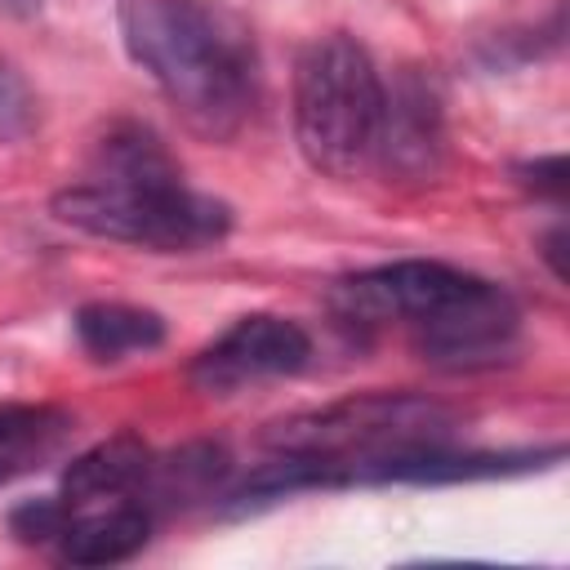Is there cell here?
Wrapping results in <instances>:
<instances>
[{
	"label": "cell",
	"instance_id": "obj_1",
	"mask_svg": "<svg viewBox=\"0 0 570 570\" xmlns=\"http://www.w3.org/2000/svg\"><path fill=\"white\" fill-rule=\"evenodd\" d=\"M125 53L156 80L183 125L236 138L258 102V45L223 0H120Z\"/></svg>",
	"mask_w": 570,
	"mask_h": 570
},
{
	"label": "cell",
	"instance_id": "obj_2",
	"mask_svg": "<svg viewBox=\"0 0 570 570\" xmlns=\"http://www.w3.org/2000/svg\"><path fill=\"white\" fill-rule=\"evenodd\" d=\"M53 218L156 254H187L218 245L232 232V209L183 183L178 160L147 125H116L94 151L89 178L49 200Z\"/></svg>",
	"mask_w": 570,
	"mask_h": 570
},
{
	"label": "cell",
	"instance_id": "obj_3",
	"mask_svg": "<svg viewBox=\"0 0 570 570\" xmlns=\"http://www.w3.org/2000/svg\"><path fill=\"white\" fill-rule=\"evenodd\" d=\"M387 89L356 36H316L294 62V138L312 169L352 178L379 156Z\"/></svg>",
	"mask_w": 570,
	"mask_h": 570
},
{
	"label": "cell",
	"instance_id": "obj_4",
	"mask_svg": "<svg viewBox=\"0 0 570 570\" xmlns=\"http://www.w3.org/2000/svg\"><path fill=\"white\" fill-rule=\"evenodd\" d=\"M472 281H476L472 272H459L436 258H401V263L343 276L330 289V307L347 325H361V330L401 325L410 334L423 321H432L441 307H450Z\"/></svg>",
	"mask_w": 570,
	"mask_h": 570
},
{
	"label": "cell",
	"instance_id": "obj_5",
	"mask_svg": "<svg viewBox=\"0 0 570 570\" xmlns=\"http://www.w3.org/2000/svg\"><path fill=\"white\" fill-rule=\"evenodd\" d=\"M521 338V312L508 289L490 281H472L450 307H441L432 321L410 330L414 352L450 374H472L508 361Z\"/></svg>",
	"mask_w": 570,
	"mask_h": 570
},
{
	"label": "cell",
	"instance_id": "obj_6",
	"mask_svg": "<svg viewBox=\"0 0 570 570\" xmlns=\"http://www.w3.org/2000/svg\"><path fill=\"white\" fill-rule=\"evenodd\" d=\"M307 361H312V338L298 321L254 312L240 316L232 330H223L209 347H200L196 361L187 365V379L205 396H232L267 379H289L307 370Z\"/></svg>",
	"mask_w": 570,
	"mask_h": 570
},
{
	"label": "cell",
	"instance_id": "obj_7",
	"mask_svg": "<svg viewBox=\"0 0 570 570\" xmlns=\"http://www.w3.org/2000/svg\"><path fill=\"white\" fill-rule=\"evenodd\" d=\"M151 534V512L116 499L111 508H71L62 534H58V557L71 566H111V561H129L134 552H142Z\"/></svg>",
	"mask_w": 570,
	"mask_h": 570
},
{
	"label": "cell",
	"instance_id": "obj_8",
	"mask_svg": "<svg viewBox=\"0 0 570 570\" xmlns=\"http://www.w3.org/2000/svg\"><path fill=\"white\" fill-rule=\"evenodd\" d=\"M151 472V454L138 436L120 432L98 441L94 450L76 454L62 472V499L71 508H94V503H116L120 494L138 490Z\"/></svg>",
	"mask_w": 570,
	"mask_h": 570
},
{
	"label": "cell",
	"instance_id": "obj_9",
	"mask_svg": "<svg viewBox=\"0 0 570 570\" xmlns=\"http://www.w3.org/2000/svg\"><path fill=\"white\" fill-rule=\"evenodd\" d=\"M76 338L94 361H125L165 343V321L151 307L129 303H85L76 312Z\"/></svg>",
	"mask_w": 570,
	"mask_h": 570
},
{
	"label": "cell",
	"instance_id": "obj_10",
	"mask_svg": "<svg viewBox=\"0 0 570 570\" xmlns=\"http://www.w3.org/2000/svg\"><path fill=\"white\" fill-rule=\"evenodd\" d=\"M436 102L423 89H405V94H387L383 107V129H379V151L387 156V165L396 169H432L436 156Z\"/></svg>",
	"mask_w": 570,
	"mask_h": 570
},
{
	"label": "cell",
	"instance_id": "obj_11",
	"mask_svg": "<svg viewBox=\"0 0 570 570\" xmlns=\"http://www.w3.org/2000/svg\"><path fill=\"white\" fill-rule=\"evenodd\" d=\"M71 432V414L53 405H0V481L49 459Z\"/></svg>",
	"mask_w": 570,
	"mask_h": 570
},
{
	"label": "cell",
	"instance_id": "obj_12",
	"mask_svg": "<svg viewBox=\"0 0 570 570\" xmlns=\"http://www.w3.org/2000/svg\"><path fill=\"white\" fill-rule=\"evenodd\" d=\"M40 107H36V89L27 85V76L0 53V142H18L36 129Z\"/></svg>",
	"mask_w": 570,
	"mask_h": 570
},
{
	"label": "cell",
	"instance_id": "obj_13",
	"mask_svg": "<svg viewBox=\"0 0 570 570\" xmlns=\"http://www.w3.org/2000/svg\"><path fill=\"white\" fill-rule=\"evenodd\" d=\"M67 517H71V503L62 494L58 499H31V503H22V508L9 512V530L22 543H58Z\"/></svg>",
	"mask_w": 570,
	"mask_h": 570
},
{
	"label": "cell",
	"instance_id": "obj_14",
	"mask_svg": "<svg viewBox=\"0 0 570 570\" xmlns=\"http://www.w3.org/2000/svg\"><path fill=\"white\" fill-rule=\"evenodd\" d=\"M517 178H521L530 191L566 196V156H539V160H530V165H517Z\"/></svg>",
	"mask_w": 570,
	"mask_h": 570
},
{
	"label": "cell",
	"instance_id": "obj_15",
	"mask_svg": "<svg viewBox=\"0 0 570 570\" xmlns=\"http://www.w3.org/2000/svg\"><path fill=\"white\" fill-rule=\"evenodd\" d=\"M40 9V0H0V13H9V18H31Z\"/></svg>",
	"mask_w": 570,
	"mask_h": 570
}]
</instances>
